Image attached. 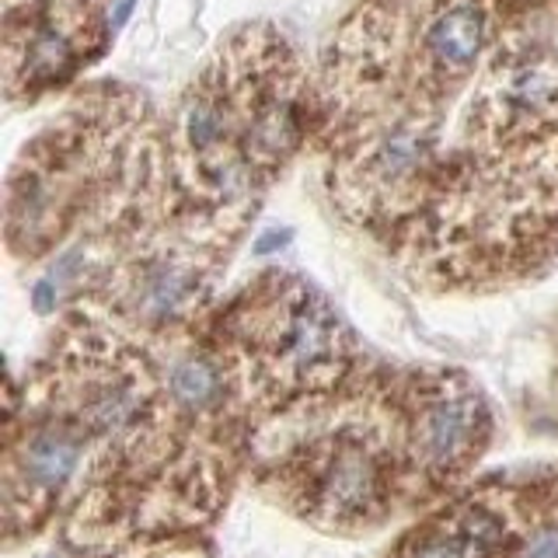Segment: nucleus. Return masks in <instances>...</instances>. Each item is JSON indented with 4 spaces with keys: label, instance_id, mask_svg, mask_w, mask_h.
<instances>
[{
    "label": "nucleus",
    "instance_id": "obj_1",
    "mask_svg": "<svg viewBox=\"0 0 558 558\" xmlns=\"http://www.w3.org/2000/svg\"><path fill=\"white\" fill-rule=\"evenodd\" d=\"M262 356L290 384H325L342 371L345 331L339 314L301 279H287L262 307Z\"/></svg>",
    "mask_w": 558,
    "mask_h": 558
},
{
    "label": "nucleus",
    "instance_id": "obj_2",
    "mask_svg": "<svg viewBox=\"0 0 558 558\" xmlns=\"http://www.w3.org/2000/svg\"><path fill=\"white\" fill-rule=\"evenodd\" d=\"M206 266L185 248H154L126 272V307L147 325H165L199 301L206 290Z\"/></svg>",
    "mask_w": 558,
    "mask_h": 558
},
{
    "label": "nucleus",
    "instance_id": "obj_3",
    "mask_svg": "<svg viewBox=\"0 0 558 558\" xmlns=\"http://www.w3.org/2000/svg\"><path fill=\"white\" fill-rule=\"evenodd\" d=\"M488 46V8L482 0H440L418 28V60L436 81L468 77Z\"/></svg>",
    "mask_w": 558,
    "mask_h": 558
},
{
    "label": "nucleus",
    "instance_id": "obj_4",
    "mask_svg": "<svg viewBox=\"0 0 558 558\" xmlns=\"http://www.w3.org/2000/svg\"><path fill=\"white\" fill-rule=\"evenodd\" d=\"M485 429V409L475 391L440 388L433 391L415 418V450L429 468H458Z\"/></svg>",
    "mask_w": 558,
    "mask_h": 558
},
{
    "label": "nucleus",
    "instance_id": "obj_5",
    "mask_svg": "<svg viewBox=\"0 0 558 558\" xmlns=\"http://www.w3.org/2000/svg\"><path fill=\"white\" fill-rule=\"evenodd\" d=\"M314 502L339 520H356L380 502V464L356 440L331 447L314 475Z\"/></svg>",
    "mask_w": 558,
    "mask_h": 558
},
{
    "label": "nucleus",
    "instance_id": "obj_6",
    "mask_svg": "<svg viewBox=\"0 0 558 558\" xmlns=\"http://www.w3.org/2000/svg\"><path fill=\"white\" fill-rule=\"evenodd\" d=\"M147 405L144 380L122 366H101L84 380V391L77 398L81 426L98 436H122L130 433Z\"/></svg>",
    "mask_w": 558,
    "mask_h": 558
},
{
    "label": "nucleus",
    "instance_id": "obj_7",
    "mask_svg": "<svg viewBox=\"0 0 558 558\" xmlns=\"http://www.w3.org/2000/svg\"><path fill=\"white\" fill-rule=\"evenodd\" d=\"M81 458V433L66 423L35 429L22 447V478L39 488V493H57V488L74 475Z\"/></svg>",
    "mask_w": 558,
    "mask_h": 558
},
{
    "label": "nucleus",
    "instance_id": "obj_8",
    "mask_svg": "<svg viewBox=\"0 0 558 558\" xmlns=\"http://www.w3.org/2000/svg\"><path fill=\"white\" fill-rule=\"evenodd\" d=\"M502 520L485 506H471L447 523V531L418 541L412 558H488L502 548Z\"/></svg>",
    "mask_w": 558,
    "mask_h": 558
},
{
    "label": "nucleus",
    "instance_id": "obj_9",
    "mask_svg": "<svg viewBox=\"0 0 558 558\" xmlns=\"http://www.w3.org/2000/svg\"><path fill=\"white\" fill-rule=\"evenodd\" d=\"M168 391L185 412H206L223 398V374L209 356H185L171 366Z\"/></svg>",
    "mask_w": 558,
    "mask_h": 558
}]
</instances>
